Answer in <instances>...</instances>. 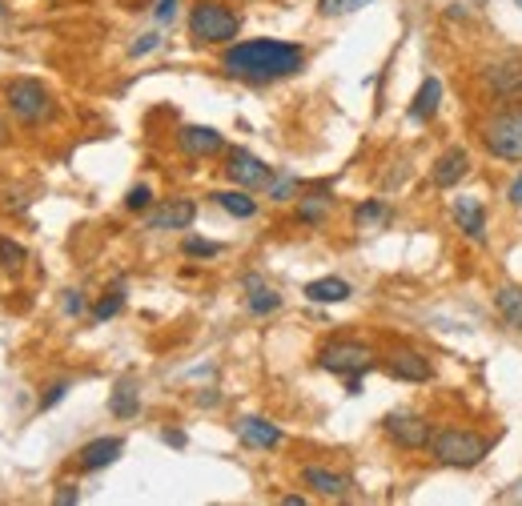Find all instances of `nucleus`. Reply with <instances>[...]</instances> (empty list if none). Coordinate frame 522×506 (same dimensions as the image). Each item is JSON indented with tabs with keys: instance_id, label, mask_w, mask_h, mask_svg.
Instances as JSON below:
<instances>
[{
	"instance_id": "30",
	"label": "nucleus",
	"mask_w": 522,
	"mask_h": 506,
	"mask_svg": "<svg viewBox=\"0 0 522 506\" xmlns=\"http://www.w3.org/2000/svg\"><path fill=\"white\" fill-rule=\"evenodd\" d=\"M294 189H298V177H294V173H282V177L270 181V197H274V201H290Z\"/></svg>"
},
{
	"instance_id": "36",
	"label": "nucleus",
	"mask_w": 522,
	"mask_h": 506,
	"mask_svg": "<svg viewBox=\"0 0 522 506\" xmlns=\"http://www.w3.org/2000/svg\"><path fill=\"white\" fill-rule=\"evenodd\" d=\"M65 314H85V298H81L77 290L65 294Z\"/></svg>"
},
{
	"instance_id": "32",
	"label": "nucleus",
	"mask_w": 522,
	"mask_h": 506,
	"mask_svg": "<svg viewBox=\"0 0 522 506\" xmlns=\"http://www.w3.org/2000/svg\"><path fill=\"white\" fill-rule=\"evenodd\" d=\"M65 394H69V382H53V386H49V394H41V410H53Z\"/></svg>"
},
{
	"instance_id": "11",
	"label": "nucleus",
	"mask_w": 522,
	"mask_h": 506,
	"mask_svg": "<svg viewBox=\"0 0 522 506\" xmlns=\"http://www.w3.org/2000/svg\"><path fill=\"white\" fill-rule=\"evenodd\" d=\"M454 225L474 241V245H486V209L478 197H458L454 201Z\"/></svg>"
},
{
	"instance_id": "41",
	"label": "nucleus",
	"mask_w": 522,
	"mask_h": 506,
	"mask_svg": "<svg viewBox=\"0 0 522 506\" xmlns=\"http://www.w3.org/2000/svg\"><path fill=\"white\" fill-rule=\"evenodd\" d=\"M514 5H518V9H522V0H514Z\"/></svg>"
},
{
	"instance_id": "22",
	"label": "nucleus",
	"mask_w": 522,
	"mask_h": 506,
	"mask_svg": "<svg viewBox=\"0 0 522 506\" xmlns=\"http://www.w3.org/2000/svg\"><path fill=\"white\" fill-rule=\"evenodd\" d=\"M213 201H217L229 217H241V221L257 213V201L249 197V189H217V193H213Z\"/></svg>"
},
{
	"instance_id": "34",
	"label": "nucleus",
	"mask_w": 522,
	"mask_h": 506,
	"mask_svg": "<svg viewBox=\"0 0 522 506\" xmlns=\"http://www.w3.org/2000/svg\"><path fill=\"white\" fill-rule=\"evenodd\" d=\"M153 17H157L161 25H169V21L177 17V0H157V9H153Z\"/></svg>"
},
{
	"instance_id": "14",
	"label": "nucleus",
	"mask_w": 522,
	"mask_h": 506,
	"mask_svg": "<svg viewBox=\"0 0 522 506\" xmlns=\"http://www.w3.org/2000/svg\"><path fill=\"white\" fill-rule=\"evenodd\" d=\"M237 438L245 442V446H253V450H274V446H282V430L274 426V422H266V418H241L237 422Z\"/></svg>"
},
{
	"instance_id": "5",
	"label": "nucleus",
	"mask_w": 522,
	"mask_h": 506,
	"mask_svg": "<svg viewBox=\"0 0 522 506\" xmlns=\"http://www.w3.org/2000/svg\"><path fill=\"white\" fill-rule=\"evenodd\" d=\"M318 366L338 374V378H346L350 394H358V378L374 366V350L362 346V342H330V346L318 350Z\"/></svg>"
},
{
	"instance_id": "1",
	"label": "nucleus",
	"mask_w": 522,
	"mask_h": 506,
	"mask_svg": "<svg viewBox=\"0 0 522 506\" xmlns=\"http://www.w3.org/2000/svg\"><path fill=\"white\" fill-rule=\"evenodd\" d=\"M306 65V49L302 45H290V41H237L225 49L221 57V69L237 81H249V85H270V81H286L294 73H302Z\"/></svg>"
},
{
	"instance_id": "15",
	"label": "nucleus",
	"mask_w": 522,
	"mask_h": 506,
	"mask_svg": "<svg viewBox=\"0 0 522 506\" xmlns=\"http://www.w3.org/2000/svg\"><path fill=\"white\" fill-rule=\"evenodd\" d=\"M442 81L438 77H426L422 85H418V93H414V101H410V109H406V117L410 121H418V125H426L430 117H438V109H442Z\"/></svg>"
},
{
	"instance_id": "10",
	"label": "nucleus",
	"mask_w": 522,
	"mask_h": 506,
	"mask_svg": "<svg viewBox=\"0 0 522 506\" xmlns=\"http://www.w3.org/2000/svg\"><path fill=\"white\" fill-rule=\"evenodd\" d=\"M193 217H197V205L189 201V197H177V201H165V205H157L145 221H149V229H157V233H169V229H189L193 225Z\"/></svg>"
},
{
	"instance_id": "9",
	"label": "nucleus",
	"mask_w": 522,
	"mask_h": 506,
	"mask_svg": "<svg viewBox=\"0 0 522 506\" xmlns=\"http://www.w3.org/2000/svg\"><path fill=\"white\" fill-rule=\"evenodd\" d=\"M482 85L498 101L522 97V61H494V65H486L482 69Z\"/></svg>"
},
{
	"instance_id": "13",
	"label": "nucleus",
	"mask_w": 522,
	"mask_h": 506,
	"mask_svg": "<svg viewBox=\"0 0 522 506\" xmlns=\"http://www.w3.org/2000/svg\"><path fill=\"white\" fill-rule=\"evenodd\" d=\"M177 145H181V153H189V157H213V153H221V133L217 129H209V125H185L181 133H177Z\"/></svg>"
},
{
	"instance_id": "16",
	"label": "nucleus",
	"mask_w": 522,
	"mask_h": 506,
	"mask_svg": "<svg viewBox=\"0 0 522 506\" xmlns=\"http://www.w3.org/2000/svg\"><path fill=\"white\" fill-rule=\"evenodd\" d=\"M466 173H470V153H466V149H446V153L434 161V173H430V177H434L438 189H454Z\"/></svg>"
},
{
	"instance_id": "37",
	"label": "nucleus",
	"mask_w": 522,
	"mask_h": 506,
	"mask_svg": "<svg viewBox=\"0 0 522 506\" xmlns=\"http://www.w3.org/2000/svg\"><path fill=\"white\" fill-rule=\"evenodd\" d=\"M506 197H510V205H522V173L510 181V189H506Z\"/></svg>"
},
{
	"instance_id": "7",
	"label": "nucleus",
	"mask_w": 522,
	"mask_h": 506,
	"mask_svg": "<svg viewBox=\"0 0 522 506\" xmlns=\"http://www.w3.org/2000/svg\"><path fill=\"white\" fill-rule=\"evenodd\" d=\"M382 430H386V438L394 442V446H402V450H422V446H430V422L422 418V414H414V410H394V414H386V422H382Z\"/></svg>"
},
{
	"instance_id": "39",
	"label": "nucleus",
	"mask_w": 522,
	"mask_h": 506,
	"mask_svg": "<svg viewBox=\"0 0 522 506\" xmlns=\"http://www.w3.org/2000/svg\"><path fill=\"white\" fill-rule=\"evenodd\" d=\"M9 141V129H5V121H0V145H5Z\"/></svg>"
},
{
	"instance_id": "28",
	"label": "nucleus",
	"mask_w": 522,
	"mask_h": 506,
	"mask_svg": "<svg viewBox=\"0 0 522 506\" xmlns=\"http://www.w3.org/2000/svg\"><path fill=\"white\" fill-rule=\"evenodd\" d=\"M318 5H322V17H346V13L374 5V0H318Z\"/></svg>"
},
{
	"instance_id": "40",
	"label": "nucleus",
	"mask_w": 522,
	"mask_h": 506,
	"mask_svg": "<svg viewBox=\"0 0 522 506\" xmlns=\"http://www.w3.org/2000/svg\"><path fill=\"white\" fill-rule=\"evenodd\" d=\"M470 5H486V0H470Z\"/></svg>"
},
{
	"instance_id": "26",
	"label": "nucleus",
	"mask_w": 522,
	"mask_h": 506,
	"mask_svg": "<svg viewBox=\"0 0 522 506\" xmlns=\"http://www.w3.org/2000/svg\"><path fill=\"white\" fill-rule=\"evenodd\" d=\"M125 310V286H113L97 306H93V322H109V318H117Z\"/></svg>"
},
{
	"instance_id": "19",
	"label": "nucleus",
	"mask_w": 522,
	"mask_h": 506,
	"mask_svg": "<svg viewBox=\"0 0 522 506\" xmlns=\"http://www.w3.org/2000/svg\"><path fill=\"white\" fill-rule=\"evenodd\" d=\"M302 482L314 486L322 498H346V494H350V478H346V474H334V470H326V466H306V470H302Z\"/></svg>"
},
{
	"instance_id": "18",
	"label": "nucleus",
	"mask_w": 522,
	"mask_h": 506,
	"mask_svg": "<svg viewBox=\"0 0 522 506\" xmlns=\"http://www.w3.org/2000/svg\"><path fill=\"white\" fill-rule=\"evenodd\" d=\"M245 306H249V314L266 318V314L282 310V294H278L274 286H266L257 274H249V278H245Z\"/></svg>"
},
{
	"instance_id": "42",
	"label": "nucleus",
	"mask_w": 522,
	"mask_h": 506,
	"mask_svg": "<svg viewBox=\"0 0 522 506\" xmlns=\"http://www.w3.org/2000/svg\"><path fill=\"white\" fill-rule=\"evenodd\" d=\"M0 13H5V5H0Z\"/></svg>"
},
{
	"instance_id": "29",
	"label": "nucleus",
	"mask_w": 522,
	"mask_h": 506,
	"mask_svg": "<svg viewBox=\"0 0 522 506\" xmlns=\"http://www.w3.org/2000/svg\"><path fill=\"white\" fill-rule=\"evenodd\" d=\"M181 253H185V258H217V253H221V245H217V241H201V237H189V241L181 245Z\"/></svg>"
},
{
	"instance_id": "17",
	"label": "nucleus",
	"mask_w": 522,
	"mask_h": 506,
	"mask_svg": "<svg viewBox=\"0 0 522 506\" xmlns=\"http://www.w3.org/2000/svg\"><path fill=\"white\" fill-rule=\"evenodd\" d=\"M121 450H125L121 438H93V442L81 446L77 462H81V470H105V466H113L121 458Z\"/></svg>"
},
{
	"instance_id": "27",
	"label": "nucleus",
	"mask_w": 522,
	"mask_h": 506,
	"mask_svg": "<svg viewBox=\"0 0 522 506\" xmlns=\"http://www.w3.org/2000/svg\"><path fill=\"white\" fill-rule=\"evenodd\" d=\"M25 258H29L25 245H17V241H9V237H0V266H5V270H21Z\"/></svg>"
},
{
	"instance_id": "6",
	"label": "nucleus",
	"mask_w": 522,
	"mask_h": 506,
	"mask_svg": "<svg viewBox=\"0 0 522 506\" xmlns=\"http://www.w3.org/2000/svg\"><path fill=\"white\" fill-rule=\"evenodd\" d=\"M482 145L498 161H522V109L498 113L494 121L482 125Z\"/></svg>"
},
{
	"instance_id": "33",
	"label": "nucleus",
	"mask_w": 522,
	"mask_h": 506,
	"mask_svg": "<svg viewBox=\"0 0 522 506\" xmlns=\"http://www.w3.org/2000/svg\"><path fill=\"white\" fill-rule=\"evenodd\" d=\"M157 45H161V37H157V33H145L141 41H133V49H129V53H133V57H145V53H153Z\"/></svg>"
},
{
	"instance_id": "23",
	"label": "nucleus",
	"mask_w": 522,
	"mask_h": 506,
	"mask_svg": "<svg viewBox=\"0 0 522 506\" xmlns=\"http://www.w3.org/2000/svg\"><path fill=\"white\" fill-rule=\"evenodd\" d=\"M494 306H498V314L514 330H522V286H498L494 290Z\"/></svg>"
},
{
	"instance_id": "21",
	"label": "nucleus",
	"mask_w": 522,
	"mask_h": 506,
	"mask_svg": "<svg viewBox=\"0 0 522 506\" xmlns=\"http://www.w3.org/2000/svg\"><path fill=\"white\" fill-rule=\"evenodd\" d=\"M354 290H350V282L346 278H314L310 286H306V298L310 302H318V306H334V302H346Z\"/></svg>"
},
{
	"instance_id": "12",
	"label": "nucleus",
	"mask_w": 522,
	"mask_h": 506,
	"mask_svg": "<svg viewBox=\"0 0 522 506\" xmlns=\"http://www.w3.org/2000/svg\"><path fill=\"white\" fill-rule=\"evenodd\" d=\"M386 370H390L398 382H430V378H434L430 358H422L418 350H394L390 362H386Z\"/></svg>"
},
{
	"instance_id": "2",
	"label": "nucleus",
	"mask_w": 522,
	"mask_h": 506,
	"mask_svg": "<svg viewBox=\"0 0 522 506\" xmlns=\"http://www.w3.org/2000/svg\"><path fill=\"white\" fill-rule=\"evenodd\" d=\"M490 450H494V438H482V434H474V430H438V434L430 438V454H434L442 466H458V470L478 466Z\"/></svg>"
},
{
	"instance_id": "20",
	"label": "nucleus",
	"mask_w": 522,
	"mask_h": 506,
	"mask_svg": "<svg viewBox=\"0 0 522 506\" xmlns=\"http://www.w3.org/2000/svg\"><path fill=\"white\" fill-rule=\"evenodd\" d=\"M109 410H113V418H137V410H141V390H137L133 374H125V378L113 386Z\"/></svg>"
},
{
	"instance_id": "38",
	"label": "nucleus",
	"mask_w": 522,
	"mask_h": 506,
	"mask_svg": "<svg viewBox=\"0 0 522 506\" xmlns=\"http://www.w3.org/2000/svg\"><path fill=\"white\" fill-rule=\"evenodd\" d=\"M161 438H165V442H169V446H177V450H181V446H185V434H181V430H165V434H161Z\"/></svg>"
},
{
	"instance_id": "3",
	"label": "nucleus",
	"mask_w": 522,
	"mask_h": 506,
	"mask_svg": "<svg viewBox=\"0 0 522 506\" xmlns=\"http://www.w3.org/2000/svg\"><path fill=\"white\" fill-rule=\"evenodd\" d=\"M241 33V17L225 9L221 0H197L189 13V37L197 45H229Z\"/></svg>"
},
{
	"instance_id": "8",
	"label": "nucleus",
	"mask_w": 522,
	"mask_h": 506,
	"mask_svg": "<svg viewBox=\"0 0 522 506\" xmlns=\"http://www.w3.org/2000/svg\"><path fill=\"white\" fill-rule=\"evenodd\" d=\"M225 173H229V181H233L237 189H261V185L274 181V169L261 161V157H253L249 149H233Z\"/></svg>"
},
{
	"instance_id": "4",
	"label": "nucleus",
	"mask_w": 522,
	"mask_h": 506,
	"mask_svg": "<svg viewBox=\"0 0 522 506\" xmlns=\"http://www.w3.org/2000/svg\"><path fill=\"white\" fill-rule=\"evenodd\" d=\"M5 101H9V113L21 121V125H41L53 117V93L33 81V77H17L5 85Z\"/></svg>"
},
{
	"instance_id": "25",
	"label": "nucleus",
	"mask_w": 522,
	"mask_h": 506,
	"mask_svg": "<svg viewBox=\"0 0 522 506\" xmlns=\"http://www.w3.org/2000/svg\"><path fill=\"white\" fill-rule=\"evenodd\" d=\"M330 193H310V197H302V205H298V221L302 225H322L326 221V213H330Z\"/></svg>"
},
{
	"instance_id": "31",
	"label": "nucleus",
	"mask_w": 522,
	"mask_h": 506,
	"mask_svg": "<svg viewBox=\"0 0 522 506\" xmlns=\"http://www.w3.org/2000/svg\"><path fill=\"white\" fill-rule=\"evenodd\" d=\"M149 205H153V189H149V185H133L129 197H125V209H129V213H141V209H149Z\"/></svg>"
},
{
	"instance_id": "35",
	"label": "nucleus",
	"mask_w": 522,
	"mask_h": 506,
	"mask_svg": "<svg viewBox=\"0 0 522 506\" xmlns=\"http://www.w3.org/2000/svg\"><path fill=\"white\" fill-rule=\"evenodd\" d=\"M57 502H61V506H73V502H81V490H77L73 482H61V490H57Z\"/></svg>"
},
{
	"instance_id": "24",
	"label": "nucleus",
	"mask_w": 522,
	"mask_h": 506,
	"mask_svg": "<svg viewBox=\"0 0 522 506\" xmlns=\"http://www.w3.org/2000/svg\"><path fill=\"white\" fill-rule=\"evenodd\" d=\"M386 221H390V205L378 201V197H374V201H362V205L354 209V229H362V233H366V229H378V225H386Z\"/></svg>"
}]
</instances>
